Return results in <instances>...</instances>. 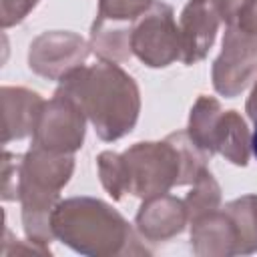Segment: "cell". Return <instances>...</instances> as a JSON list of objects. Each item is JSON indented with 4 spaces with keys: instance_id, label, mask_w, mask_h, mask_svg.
Here are the masks:
<instances>
[{
    "instance_id": "cell-1",
    "label": "cell",
    "mask_w": 257,
    "mask_h": 257,
    "mask_svg": "<svg viewBox=\"0 0 257 257\" xmlns=\"http://www.w3.org/2000/svg\"><path fill=\"white\" fill-rule=\"evenodd\" d=\"M56 92L70 96L86 114L100 141L112 143L128 135L141 112L135 78L112 60H96L66 72Z\"/></svg>"
},
{
    "instance_id": "cell-2",
    "label": "cell",
    "mask_w": 257,
    "mask_h": 257,
    "mask_svg": "<svg viewBox=\"0 0 257 257\" xmlns=\"http://www.w3.org/2000/svg\"><path fill=\"white\" fill-rule=\"evenodd\" d=\"M126 191L139 199L169 193L173 187L193 185L211 159L187 131L167 135L163 141L135 143L120 153Z\"/></svg>"
},
{
    "instance_id": "cell-3",
    "label": "cell",
    "mask_w": 257,
    "mask_h": 257,
    "mask_svg": "<svg viewBox=\"0 0 257 257\" xmlns=\"http://www.w3.org/2000/svg\"><path fill=\"white\" fill-rule=\"evenodd\" d=\"M52 231L66 247L88 257L147 253L131 223L96 197L60 199L52 213Z\"/></svg>"
},
{
    "instance_id": "cell-4",
    "label": "cell",
    "mask_w": 257,
    "mask_h": 257,
    "mask_svg": "<svg viewBox=\"0 0 257 257\" xmlns=\"http://www.w3.org/2000/svg\"><path fill=\"white\" fill-rule=\"evenodd\" d=\"M74 157L30 147L20 163L18 201L22 205V227L26 239L50 251L52 213L60 203V191L70 181Z\"/></svg>"
},
{
    "instance_id": "cell-5",
    "label": "cell",
    "mask_w": 257,
    "mask_h": 257,
    "mask_svg": "<svg viewBox=\"0 0 257 257\" xmlns=\"http://www.w3.org/2000/svg\"><path fill=\"white\" fill-rule=\"evenodd\" d=\"M187 133L211 157L223 155L237 167H247L251 157V135L237 110H223L213 96L201 94L189 114Z\"/></svg>"
},
{
    "instance_id": "cell-6",
    "label": "cell",
    "mask_w": 257,
    "mask_h": 257,
    "mask_svg": "<svg viewBox=\"0 0 257 257\" xmlns=\"http://www.w3.org/2000/svg\"><path fill=\"white\" fill-rule=\"evenodd\" d=\"M131 50L151 68H165L181 60V36L175 12L167 2L155 0L131 26Z\"/></svg>"
},
{
    "instance_id": "cell-7",
    "label": "cell",
    "mask_w": 257,
    "mask_h": 257,
    "mask_svg": "<svg viewBox=\"0 0 257 257\" xmlns=\"http://www.w3.org/2000/svg\"><path fill=\"white\" fill-rule=\"evenodd\" d=\"M257 78V32L241 24H229L223 36V48L213 62V88L225 96H239Z\"/></svg>"
},
{
    "instance_id": "cell-8",
    "label": "cell",
    "mask_w": 257,
    "mask_h": 257,
    "mask_svg": "<svg viewBox=\"0 0 257 257\" xmlns=\"http://www.w3.org/2000/svg\"><path fill=\"white\" fill-rule=\"evenodd\" d=\"M86 120V114L70 96L54 90V96L44 102V108L36 122L32 147L50 153L72 155L84 143Z\"/></svg>"
},
{
    "instance_id": "cell-9",
    "label": "cell",
    "mask_w": 257,
    "mask_h": 257,
    "mask_svg": "<svg viewBox=\"0 0 257 257\" xmlns=\"http://www.w3.org/2000/svg\"><path fill=\"white\" fill-rule=\"evenodd\" d=\"M90 52V44L76 32L50 30L36 36L28 50V66L34 74L60 80L66 72L82 66Z\"/></svg>"
},
{
    "instance_id": "cell-10",
    "label": "cell",
    "mask_w": 257,
    "mask_h": 257,
    "mask_svg": "<svg viewBox=\"0 0 257 257\" xmlns=\"http://www.w3.org/2000/svg\"><path fill=\"white\" fill-rule=\"evenodd\" d=\"M221 22L217 0H189L185 4L179 18L183 64L191 66L209 54Z\"/></svg>"
},
{
    "instance_id": "cell-11",
    "label": "cell",
    "mask_w": 257,
    "mask_h": 257,
    "mask_svg": "<svg viewBox=\"0 0 257 257\" xmlns=\"http://www.w3.org/2000/svg\"><path fill=\"white\" fill-rule=\"evenodd\" d=\"M189 223L187 209L183 199L169 193L143 199V205L137 211L135 225L143 239L161 243L179 235Z\"/></svg>"
},
{
    "instance_id": "cell-12",
    "label": "cell",
    "mask_w": 257,
    "mask_h": 257,
    "mask_svg": "<svg viewBox=\"0 0 257 257\" xmlns=\"http://www.w3.org/2000/svg\"><path fill=\"white\" fill-rule=\"evenodd\" d=\"M2 112H4V128L2 143L18 141L34 135L36 122L44 108V98L24 86H2Z\"/></svg>"
},
{
    "instance_id": "cell-13",
    "label": "cell",
    "mask_w": 257,
    "mask_h": 257,
    "mask_svg": "<svg viewBox=\"0 0 257 257\" xmlns=\"http://www.w3.org/2000/svg\"><path fill=\"white\" fill-rule=\"evenodd\" d=\"M191 225V249L199 257H229L237 255V237L231 219L219 207L217 211L199 217Z\"/></svg>"
},
{
    "instance_id": "cell-14",
    "label": "cell",
    "mask_w": 257,
    "mask_h": 257,
    "mask_svg": "<svg viewBox=\"0 0 257 257\" xmlns=\"http://www.w3.org/2000/svg\"><path fill=\"white\" fill-rule=\"evenodd\" d=\"M223 211L233 223L237 255L257 253V195H243L229 201Z\"/></svg>"
},
{
    "instance_id": "cell-15",
    "label": "cell",
    "mask_w": 257,
    "mask_h": 257,
    "mask_svg": "<svg viewBox=\"0 0 257 257\" xmlns=\"http://www.w3.org/2000/svg\"><path fill=\"white\" fill-rule=\"evenodd\" d=\"M189 223L197 221L199 217H205L221 207V187L213 173L209 169H203L201 175L195 179L193 189L183 199Z\"/></svg>"
},
{
    "instance_id": "cell-16",
    "label": "cell",
    "mask_w": 257,
    "mask_h": 257,
    "mask_svg": "<svg viewBox=\"0 0 257 257\" xmlns=\"http://www.w3.org/2000/svg\"><path fill=\"white\" fill-rule=\"evenodd\" d=\"M155 0H98L94 22L131 28L133 22L153 4Z\"/></svg>"
},
{
    "instance_id": "cell-17",
    "label": "cell",
    "mask_w": 257,
    "mask_h": 257,
    "mask_svg": "<svg viewBox=\"0 0 257 257\" xmlns=\"http://www.w3.org/2000/svg\"><path fill=\"white\" fill-rule=\"evenodd\" d=\"M96 167H98V177H100L104 191L114 201H122L128 195V191H126V177H124L120 153L102 151L96 157Z\"/></svg>"
},
{
    "instance_id": "cell-18",
    "label": "cell",
    "mask_w": 257,
    "mask_h": 257,
    "mask_svg": "<svg viewBox=\"0 0 257 257\" xmlns=\"http://www.w3.org/2000/svg\"><path fill=\"white\" fill-rule=\"evenodd\" d=\"M20 163L22 155L4 153L2 161V199L4 201H18V189H20Z\"/></svg>"
},
{
    "instance_id": "cell-19",
    "label": "cell",
    "mask_w": 257,
    "mask_h": 257,
    "mask_svg": "<svg viewBox=\"0 0 257 257\" xmlns=\"http://www.w3.org/2000/svg\"><path fill=\"white\" fill-rule=\"evenodd\" d=\"M40 0H0V24L2 28H10L14 24H20L32 8Z\"/></svg>"
},
{
    "instance_id": "cell-20",
    "label": "cell",
    "mask_w": 257,
    "mask_h": 257,
    "mask_svg": "<svg viewBox=\"0 0 257 257\" xmlns=\"http://www.w3.org/2000/svg\"><path fill=\"white\" fill-rule=\"evenodd\" d=\"M251 0H217V6H219V14H221V20L229 26V24H235L241 16V12L245 10V6L249 4Z\"/></svg>"
},
{
    "instance_id": "cell-21",
    "label": "cell",
    "mask_w": 257,
    "mask_h": 257,
    "mask_svg": "<svg viewBox=\"0 0 257 257\" xmlns=\"http://www.w3.org/2000/svg\"><path fill=\"white\" fill-rule=\"evenodd\" d=\"M235 24H241L243 28H247L251 32H257V0H251L245 6V10L241 12V16Z\"/></svg>"
},
{
    "instance_id": "cell-22",
    "label": "cell",
    "mask_w": 257,
    "mask_h": 257,
    "mask_svg": "<svg viewBox=\"0 0 257 257\" xmlns=\"http://www.w3.org/2000/svg\"><path fill=\"white\" fill-rule=\"evenodd\" d=\"M245 112L253 122H257V82H255V86H253V90L245 102Z\"/></svg>"
},
{
    "instance_id": "cell-23",
    "label": "cell",
    "mask_w": 257,
    "mask_h": 257,
    "mask_svg": "<svg viewBox=\"0 0 257 257\" xmlns=\"http://www.w3.org/2000/svg\"><path fill=\"white\" fill-rule=\"evenodd\" d=\"M251 153H253L255 159H257V122H255V131H253V135H251Z\"/></svg>"
}]
</instances>
